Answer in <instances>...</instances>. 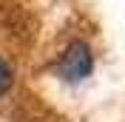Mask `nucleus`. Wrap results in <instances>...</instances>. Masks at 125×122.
I'll return each instance as SVG.
<instances>
[{
	"instance_id": "obj_1",
	"label": "nucleus",
	"mask_w": 125,
	"mask_h": 122,
	"mask_svg": "<svg viewBox=\"0 0 125 122\" xmlns=\"http://www.w3.org/2000/svg\"><path fill=\"white\" fill-rule=\"evenodd\" d=\"M57 71L65 82H80V80H85L88 74L94 71V54L91 48L83 43V40H74L65 51H62L60 62H57Z\"/></svg>"
},
{
	"instance_id": "obj_2",
	"label": "nucleus",
	"mask_w": 125,
	"mask_h": 122,
	"mask_svg": "<svg viewBox=\"0 0 125 122\" xmlns=\"http://www.w3.org/2000/svg\"><path fill=\"white\" fill-rule=\"evenodd\" d=\"M11 80H14V77H11V68L6 65V60H0V97L11 88Z\"/></svg>"
}]
</instances>
